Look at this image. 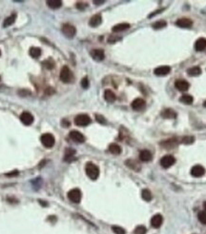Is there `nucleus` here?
Returning a JSON list of instances; mask_svg holds the SVG:
<instances>
[{"mask_svg": "<svg viewBox=\"0 0 206 234\" xmlns=\"http://www.w3.org/2000/svg\"><path fill=\"white\" fill-rule=\"evenodd\" d=\"M0 79H1V78H0Z\"/></svg>", "mask_w": 206, "mask_h": 234, "instance_id": "8fccbe9b", "label": "nucleus"}, {"mask_svg": "<svg viewBox=\"0 0 206 234\" xmlns=\"http://www.w3.org/2000/svg\"><path fill=\"white\" fill-rule=\"evenodd\" d=\"M203 106H204V107H205V108H206V101H205V102L203 103Z\"/></svg>", "mask_w": 206, "mask_h": 234, "instance_id": "de8ad7c7", "label": "nucleus"}, {"mask_svg": "<svg viewBox=\"0 0 206 234\" xmlns=\"http://www.w3.org/2000/svg\"><path fill=\"white\" fill-rule=\"evenodd\" d=\"M0 55H1V51H0Z\"/></svg>", "mask_w": 206, "mask_h": 234, "instance_id": "09e8293b", "label": "nucleus"}, {"mask_svg": "<svg viewBox=\"0 0 206 234\" xmlns=\"http://www.w3.org/2000/svg\"><path fill=\"white\" fill-rule=\"evenodd\" d=\"M20 120H21V122H22L24 125L30 126V125H32V124L34 123V116H33L32 113L28 112V111H24V112H22L21 115H20Z\"/></svg>", "mask_w": 206, "mask_h": 234, "instance_id": "1a4fd4ad", "label": "nucleus"}, {"mask_svg": "<svg viewBox=\"0 0 206 234\" xmlns=\"http://www.w3.org/2000/svg\"><path fill=\"white\" fill-rule=\"evenodd\" d=\"M18 170H14V171H11V172H9V173H7L6 174V176H8V177H13V176H17L18 175Z\"/></svg>", "mask_w": 206, "mask_h": 234, "instance_id": "37998d69", "label": "nucleus"}, {"mask_svg": "<svg viewBox=\"0 0 206 234\" xmlns=\"http://www.w3.org/2000/svg\"><path fill=\"white\" fill-rule=\"evenodd\" d=\"M206 49V39L203 37L199 38L195 43V50L197 52H202Z\"/></svg>", "mask_w": 206, "mask_h": 234, "instance_id": "f3484780", "label": "nucleus"}, {"mask_svg": "<svg viewBox=\"0 0 206 234\" xmlns=\"http://www.w3.org/2000/svg\"><path fill=\"white\" fill-rule=\"evenodd\" d=\"M109 151L112 154L119 155L121 153V148H120V146H119L117 144H111L109 146Z\"/></svg>", "mask_w": 206, "mask_h": 234, "instance_id": "bb28decb", "label": "nucleus"}, {"mask_svg": "<svg viewBox=\"0 0 206 234\" xmlns=\"http://www.w3.org/2000/svg\"><path fill=\"white\" fill-rule=\"evenodd\" d=\"M175 87L178 89L180 92H186L188 89H189V83L186 81V80H183V79H179L176 80L175 82Z\"/></svg>", "mask_w": 206, "mask_h": 234, "instance_id": "9b49d317", "label": "nucleus"}, {"mask_svg": "<svg viewBox=\"0 0 206 234\" xmlns=\"http://www.w3.org/2000/svg\"><path fill=\"white\" fill-rule=\"evenodd\" d=\"M162 12V10H159V11H156V12H155V13H153L152 14H150L149 15V17L151 18V17H153V16H155V15H156V14H158L159 13H161Z\"/></svg>", "mask_w": 206, "mask_h": 234, "instance_id": "c03bdc74", "label": "nucleus"}, {"mask_svg": "<svg viewBox=\"0 0 206 234\" xmlns=\"http://www.w3.org/2000/svg\"><path fill=\"white\" fill-rule=\"evenodd\" d=\"M171 72V68L168 66H161L155 69L154 72L156 76H165Z\"/></svg>", "mask_w": 206, "mask_h": 234, "instance_id": "f8f14e48", "label": "nucleus"}, {"mask_svg": "<svg viewBox=\"0 0 206 234\" xmlns=\"http://www.w3.org/2000/svg\"><path fill=\"white\" fill-rule=\"evenodd\" d=\"M76 8L78 10H84L87 8V4H85L83 2H78V3H76Z\"/></svg>", "mask_w": 206, "mask_h": 234, "instance_id": "79ce46f5", "label": "nucleus"}, {"mask_svg": "<svg viewBox=\"0 0 206 234\" xmlns=\"http://www.w3.org/2000/svg\"><path fill=\"white\" fill-rule=\"evenodd\" d=\"M101 22H102V17H101V15H100V14H95V15H93V16L91 17L90 21H89V25H90L91 27L95 28V27H99V26L101 24Z\"/></svg>", "mask_w": 206, "mask_h": 234, "instance_id": "6ab92c4d", "label": "nucleus"}, {"mask_svg": "<svg viewBox=\"0 0 206 234\" xmlns=\"http://www.w3.org/2000/svg\"><path fill=\"white\" fill-rule=\"evenodd\" d=\"M180 101L181 103L186 104V105H190V104L193 103L194 98H193V96L190 95V94H184V95H182V96L180 97Z\"/></svg>", "mask_w": 206, "mask_h": 234, "instance_id": "c756f323", "label": "nucleus"}, {"mask_svg": "<svg viewBox=\"0 0 206 234\" xmlns=\"http://www.w3.org/2000/svg\"><path fill=\"white\" fill-rule=\"evenodd\" d=\"M104 99L108 103H114L116 99V96L114 93V92H112L111 90H106L104 92Z\"/></svg>", "mask_w": 206, "mask_h": 234, "instance_id": "aec40b11", "label": "nucleus"}, {"mask_svg": "<svg viewBox=\"0 0 206 234\" xmlns=\"http://www.w3.org/2000/svg\"><path fill=\"white\" fill-rule=\"evenodd\" d=\"M95 119H96V121L99 122V123H101V124H105L106 123V120H105V118L102 116V115H99V114H96L95 115Z\"/></svg>", "mask_w": 206, "mask_h": 234, "instance_id": "ea45409f", "label": "nucleus"}, {"mask_svg": "<svg viewBox=\"0 0 206 234\" xmlns=\"http://www.w3.org/2000/svg\"><path fill=\"white\" fill-rule=\"evenodd\" d=\"M69 136H70V138L73 141H75L76 143H79L80 144V143H84L85 142V136L81 132L77 131H72L70 133H69Z\"/></svg>", "mask_w": 206, "mask_h": 234, "instance_id": "6e6552de", "label": "nucleus"}, {"mask_svg": "<svg viewBox=\"0 0 206 234\" xmlns=\"http://www.w3.org/2000/svg\"><path fill=\"white\" fill-rule=\"evenodd\" d=\"M40 140H41V143L42 145L44 146V147L50 149V148H53L55 146V139L54 137V135L51 134V133H44L41 135L40 137Z\"/></svg>", "mask_w": 206, "mask_h": 234, "instance_id": "7ed1b4c3", "label": "nucleus"}, {"mask_svg": "<svg viewBox=\"0 0 206 234\" xmlns=\"http://www.w3.org/2000/svg\"><path fill=\"white\" fill-rule=\"evenodd\" d=\"M176 25L180 27V28H184V29H187V28H191L193 25V21L189 18H180L179 19L178 21L176 22Z\"/></svg>", "mask_w": 206, "mask_h": 234, "instance_id": "4468645a", "label": "nucleus"}, {"mask_svg": "<svg viewBox=\"0 0 206 234\" xmlns=\"http://www.w3.org/2000/svg\"><path fill=\"white\" fill-rule=\"evenodd\" d=\"M47 5L49 8H51L53 10H56V9H59L62 6V1H60V0H48Z\"/></svg>", "mask_w": 206, "mask_h": 234, "instance_id": "393cba45", "label": "nucleus"}, {"mask_svg": "<svg viewBox=\"0 0 206 234\" xmlns=\"http://www.w3.org/2000/svg\"><path fill=\"white\" fill-rule=\"evenodd\" d=\"M125 164H126V166L128 168H130V169H132V170H134L135 171H139L140 170V165L137 163L136 161H135V160L129 159V160H127L125 162Z\"/></svg>", "mask_w": 206, "mask_h": 234, "instance_id": "5701e85b", "label": "nucleus"}, {"mask_svg": "<svg viewBox=\"0 0 206 234\" xmlns=\"http://www.w3.org/2000/svg\"><path fill=\"white\" fill-rule=\"evenodd\" d=\"M199 220L201 224H203V225H206V210H203V211H200L199 213Z\"/></svg>", "mask_w": 206, "mask_h": 234, "instance_id": "4c0bfd02", "label": "nucleus"}, {"mask_svg": "<svg viewBox=\"0 0 206 234\" xmlns=\"http://www.w3.org/2000/svg\"><path fill=\"white\" fill-rule=\"evenodd\" d=\"M15 19H16V14H12V15H10L9 17H7V18L5 19V20H4L3 27H4V28H7V27L12 26V25L14 23Z\"/></svg>", "mask_w": 206, "mask_h": 234, "instance_id": "cd10ccee", "label": "nucleus"}, {"mask_svg": "<svg viewBox=\"0 0 206 234\" xmlns=\"http://www.w3.org/2000/svg\"><path fill=\"white\" fill-rule=\"evenodd\" d=\"M105 1H103V0H102V1H94V4H95V5H101V4H103Z\"/></svg>", "mask_w": 206, "mask_h": 234, "instance_id": "a18cd8bd", "label": "nucleus"}, {"mask_svg": "<svg viewBox=\"0 0 206 234\" xmlns=\"http://www.w3.org/2000/svg\"><path fill=\"white\" fill-rule=\"evenodd\" d=\"M85 170L87 176L92 180H96L99 176V169L93 163H87Z\"/></svg>", "mask_w": 206, "mask_h": 234, "instance_id": "f257e3e1", "label": "nucleus"}, {"mask_svg": "<svg viewBox=\"0 0 206 234\" xmlns=\"http://www.w3.org/2000/svg\"><path fill=\"white\" fill-rule=\"evenodd\" d=\"M191 174H192V176L197 177V178L202 177L205 174V169L200 165H196L191 170Z\"/></svg>", "mask_w": 206, "mask_h": 234, "instance_id": "9d476101", "label": "nucleus"}, {"mask_svg": "<svg viewBox=\"0 0 206 234\" xmlns=\"http://www.w3.org/2000/svg\"><path fill=\"white\" fill-rule=\"evenodd\" d=\"M161 116L166 119H174L176 117V113L172 109H166L161 112Z\"/></svg>", "mask_w": 206, "mask_h": 234, "instance_id": "4be33fe9", "label": "nucleus"}, {"mask_svg": "<svg viewBox=\"0 0 206 234\" xmlns=\"http://www.w3.org/2000/svg\"><path fill=\"white\" fill-rule=\"evenodd\" d=\"M81 191L78 189H73L68 192V198L75 204H78L81 201Z\"/></svg>", "mask_w": 206, "mask_h": 234, "instance_id": "20e7f679", "label": "nucleus"}, {"mask_svg": "<svg viewBox=\"0 0 206 234\" xmlns=\"http://www.w3.org/2000/svg\"><path fill=\"white\" fill-rule=\"evenodd\" d=\"M176 143H178V141H176V139H174V138H172V139H169V140L163 141L162 143H160V146H162V147L165 148V149H172V148L176 147Z\"/></svg>", "mask_w": 206, "mask_h": 234, "instance_id": "b1692460", "label": "nucleus"}, {"mask_svg": "<svg viewBox=\"0 0 206 234\" xmlns=\"http://www.w3.org/2000/svg\"><path fill=\"white\" fill-rule=\"evenodd\" d=\"M131 106L134 111H141L145 107V101L141 98H136L132 102Z\"/></svg>", "mask_w": 206, "mask_h": 234, "instance_id": "dca6fc26", "label": "nucleus"}, {"mask_svg": "<svg viewBox=\"0 0 206 234\" xmlns=\"http://www.w3.org/2000/svg\"><path fill=\"white\" fill-rule=\"evenodd\" d=\"M147 232V229L144 226H139L136 227L134 230V233L135 234H145Z\"/></svg>", "mask_w": 206, "mask_h": 234, "instance_id": "e433bc0d", "label": "nucleus"}, {"mask_svg": "<svg viewBox=\"0 0 206 234\" xmlns=\"http://www.w3.org/2000/svg\"><path fill=\"white\" fill-rule=\"evenodd\" d=\"M141 197H142V199H143L144 201L149 202V201L152 200L153 195H152V193H151V191H150L149 189H143V190L141 191Z\"/></svg>", "mask_w": 206, "mask_h": 234, "instance_id": "7c9ffc66", "label": "nucleus"}, {"mask_svg": "<svg viewBox=\"0 0 206 234\" xmlns=\"http://www.w3.org/2000/svg\"><path fill=\"white\" fill-rule=\"evenodd\" d=\"M91 56L93 57V59L95 61H102L105 57L104 52L102 50H99V49H95V50H93L91 52Z\"/></svg>", "mask_w": 206, "mask_h": 234, "instance_id": "2eb2a0df", "label": "nucleus"}, {"mask_svg": "<svg viewBox=\"0 0 206 234\" xmlns=\"http://www.w3.org/2000/svg\"><path fill=\"white\" fill-rule=\"evenodd\" d=\"M75 154V150H73V149H66L64 160L65 161H71L74 158Z\"/></svg>", "mask_w": 206, "mask_h": 234, "instance_id": "2f4dec72", "label": "nucleus"}, {"mask_svg": "<svg viewBox=\"0 0 206 234\" xmlns=\"http://www.w3.org/2000/svg\"><path fill=\"white\" fill-rule=\"evenodd\" d=\"M62 33L66 37L73 38L76 33V30H75V28L71 24H64L62 26Z\"/></svg>", "mask_w": 206, "mask_h": 234, "instance_id": "0eeeda50", "label": "nucleus"}, {"mask_svg": "<svg viewBox=\"0 0 206 234\" xmlns=\"http://www.w3.org/2000/svg\"><path fill=\"white\" fill-rule=\"evenodd\" d=\"M163 223V217L160 214H156L151 219V226L155 228H159Z\"/></svg>", "mask_w": 206, "mask_h": 234, "instance_id": "ddd939ff", "label": "nucleus"}, {"mask_svg": "<svg viewBox=\"0 0 206 234\" xmlns=\"http://www.w3.org/2000/svg\"><path fill=\"white\" fill-rule=\"evenodd\" d=\"M203 207H204V209H205V210H206V202L203 204Z\"/></svg>", "mask_w": 206, "mask_h": 234, "instance_id": "49530a36", "label": "nucleus"}, {"mask_svg": "<svg viewBox=\"0 0 206 234\" xmlns=\"http://www.w3.org/2000/svg\"><path fill=\"white\" fill-rule=\"evenodd\" d=\"M59 77H60V80L63 83H71L74 79V74L67 66H64L61 69Z\"/></svg>", "mask_w": 206, "mask_h": 234, "instance_id": "f03ea898", "label": "nucleus"}, {"mask_svg": "<svg viewBox=\"0 0 206 234\" xmlns=\"http://www.w3.org/2000/svg\"><path fill=\"white\" fill-rule=\"evenodd\" d=\"M29 53H30V55L33 58H38L39 56L41 55V50L39 48H36V47H32L30 49V51H29Z\"/></svg>", "mask_w": 206, "mask_h": 234, "instance_id": "c85d7f7f", "label": "nucleus"}, {"mask_svg": "<svg viewBox=\"0 0 206 234\" xmlns=\"http://www.w3.org/2000/svg\"><path fill=\"white\" fill-rule=\"evenodd\" d=\"M187 73L190 76H199V75L201 74V69L198 66L192 67V68H190V69L187 70Z\"/></svg>", "mask_w": 206, "mask_h": 234, "instance_id": "a878e982", "label": "nucleus"}, {"mask_svg": "<svg viewBox=\"0 0 206 234\" xmlns=\"http://www.w3.org/2000/svg\"><path fill=\"white\" fill-rule=\"evenodd\" d=\"M89 85H90V83H89V80H88V78L84 77L81 80V87L83 89H88V88H89Z\"/></svg>", "mask_w": 206, "mask_h": 234, "instance_id": "58836bf2", "label": "nucleus"}, {"mask_svg": "<svg viewBox=\"0 0 206 234\" xmlns=\"http://www.w3.org/2000/svg\"><path fill=\"white\" fill-rule=\"evenodd\" d=\"M153 155L150 150H143L139 152V159L142 162H149L152 160Z\"/></svg>", "mask_w": 206, "mask_h": 234, "instance_id": "a211bd4d", "label": "nucleus"}, {"mask_svg": "<svg viewBox=\"0 0 206 234\" xmlns=\"http://www.w3.org/2000/svg\"><path fill=\"white\" fill-rule=\"evenodd\" d=\"M176 163V158L173 155H165L160 160V166L163 169H169Z\"/></svg>", "mask_w": 206, "mask_h": 234, "instance_id": "423d86ee", "label": "nucleus"}, {"mask_svg": "<svg viewBox=\"0 0 206 234\" xmlns=\"http://www.w3.org/2000/svg\"><path fill=\"white\" fill-rule=\"evenodd\" d=\"M91 123V118L87 114H79L75 118V124L79 127H85Z\"/></svg>", "mask_w": 206, "mask_h": 234, "instance_id": "39448f33", "label": "nucleus"}, {"mask_svg": "<svg viewBox=\"0 0 206 234\" xmlns=\"http://www.w3.org/2000/svg\"><path fill=\"white\" fill-rule=\"evenodd\" d=\"M166 26H167V23H166V21L164 20H160V21H156V23H154L152 25V27L154 29H156V30H160V29H163L165 28Z\"/></svg>", "mask_w": 206, "mask_h": 234, "instance_id": "72a5a7b5", "label": "nucleus"}, {"mask_svg": "<svg viewBox=\"0 0 206 234\" xmlns=\"http://www.w3.org/2000/svg\"><path fill=\"white\" fill-rule=\"evenodd\" d=\"M130 28V24L128 23H120V24H117L115 26L113 27V32L114 33H120V32H124L126 30H128Z\"/></svg>", "mask_w": 206, "mask_h": 234, "instance_id": "412c9836", "label": "nucleus"}, {"mask_svg": "<svg viewBox=\"0 0 206 234\" xmlns=\"http://www.w3.org/2000/svg\"><path fill=\"white\" fill-rule=\"evenodd\" d=\"M42 64H43V66L45 68H47L48 70H52V69H54V68H55V62L51 59V58H49V59L44 61Z\"/></svg>", "mask_w": 206, "mask_h": 234, "instance_id": "f704fd0d", "label": "nucleus"}, {"mask_svg": "<svg viewBox=\"0 0 206 234\" xmlns=\"http://www.w3.org/2000/svg\"><path fill=\"white\" fill-rule=\"evenodd\" d=\"M112 230L114 231L115 234H125L126 233L125 229L122 228L121 227H119V226H113Z\"/></svg>", "mask_w": 206, "mask_h": 234, "instance_id": "c9c22d12", "label": "nucleus"}, {"mask_svg": "<svg viewBox=\"0 0 206 234\" xmlns=\"http://www.w3.org/2000/svg\"><path fill=\"white\" fill-rule=\"evenodd\" d=\"M194 142H195V137L194 136H191V135L184 136V137L182 138V140H181V143L184 144V145H191Z\"/></svg>", "mask_w": 206, "mask_h": 234, "instance_id": "473e14b6", "label": "nucleus"}, {"mask_svg": "<svg viewBox=\"0 0 206 234\" xmlns=\"http://www.w3.org/2000/svg\"><path fill=\"white\" fill-rule=\"evenodd\" d=\"M120 37H115V36H113V35H111L110 37H109V39H108V42H110V43H115V42H116V41H119V40H120Z\"/></svg>", "mask_w": 206, "mask_h": 234, "instance_id": "a19ab883", "label": "nucleus"}]
</instances>
